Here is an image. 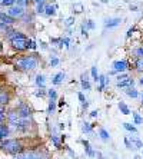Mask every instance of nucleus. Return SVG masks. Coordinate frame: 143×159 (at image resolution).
Segmentation results:
<instances>
[{
    "label": "nucleus",
    "mask_w": 143,
    "mask_h": 159,
    "mask_svg": "<svg viewBox=\"0 0 143 159\" xmlns=\"http://www.w3.org/2000/svg\"><path fill=\"white\" fill-rule=\"evenodd\" d=\"M10 39L13 48L17 50H26L30 48V43H32L29 39H26L22 33H17V32H13V34H10Z\"/></svg>",
    "instance_id": "obj_1"
},
{
    "label": "nucleus",
    "mask_w": 143,
    "mask_h": 159,
    "mask_svg": "<svg viewBox=\"0 0 143 159\" xmlns=\"http://www.w3.org/2000/svg\"><path fill=\"white\" fill-rule=\"evenodd\" d=\"M36 66H37V59L36 57H32V56L23 57V59L17 60V63H16V67L25 69V70H32V69H34Z\"/></svg>",
    "instance_id": "obj_2"
},
{
    "label": "nucleus",
    "mask_w": 143,
    "mask_h": 159,
    "mask_svg": "<svg viewBox=\"0 0 143 159\" xmlns=\"http://www.w3.org/2000/svg\"><path fill=\"white\" fill-rule=\"evenodd\" d=\"M2 149L9 152V153H19L22 151V143L19 141H16V139H9V141L2 143Z\"/></svg>",
    "instance_id": "obj_3"
},
{
    "label": "nucleus",
    "mask_w": 143,
    "mask_h": 159,
    "mask_svg": "<svg viewBox=\"0 0 143 159\" xmlns=\"http://www.w3.org/2000/svg\"><path fill=\"white\" fill-rule=\"evenodd\" d=\"M118 86L119 88H130L133 86V79H130L127 75H122L118 78Z\"/></svg>",
    "instance_id": "obj_4"
},
{
    "label": "nucleus",
    "mask_w": 143,
    "mask_h": 159,
    "mask_svg": "<svg viewBox=\"0 0 143 159\" xmlns=\"http://www.w3.org/2000/svg\"><path fill=\"white\" fill-rule=\"evenodd\" d=\"M23 13H25V10H23V7H20V6H15V7H11L10 10H9V16L13 19L23 16Z\"/></svg>",
    "instance_id": "obj_5"
},
{
    "label": "nucleus",
    "mask_w": 143,
    "mask_h": 159,
    "mask_svg": "<svg viewBox=\"0 0 143 159\" xmlns=\"http://www.w3.org/2000/svg\"><path fill=\"white\" fill-rule=\"evenodd\" d=\"M17 113H19V116H20L22 119H29L30 115H32V111H30L29 106H25V105H23V106L17 111Z\"/></svg>",
    "instance_id": "obj_6"
},
{
    "label": "nucleus",
    "mask_w": 143,
    "mask_h": 159,
    "mask_svg": "<svg viewBox=\"0 0 143 159\" xmlns=\"http://www.w3.org/2000/svg\"><path fill=\"white\" fill-rule=\"evenodd\" d=\"M16 159H40V156L34 153V152H25V153H20L17 155Z\"/></svg>",
    "instance_id": "obj_7"
},
{
    "label": "nucleus",
    "mask_w": 143,
    "mask_h": 159,
    "mask_svg": "<svg viewBox=\"0 0 143 159\" xmlns=\"http://www.w3.org/2000/svg\"><path fill=\"white\" fill-rule=\"evenodd\" d=\"M127 67V63L125 62V60H118V62L113 63V69L114 72H123Z\"/></svg>",
    "instance_id": "obj_8"
},
{
    "label": "nucleus",
    "mask_w": 143,
    "mask_h": 159,
    "mask_svg": "<svg viewBox=\"0 0 143 159\" xmlns=\"http://www.w3.org/2000/svg\"><path fill=\"white\" fill-rule=\"evenodd\" d=\"M20 119H22V118L19 116L17 112H10V113H9V120H10L11 125H16V123H17Z\"/></svg>",
    "instance_id": "obj_9"
},
{
    "label": "nucleus",
    "mask_w": 143,
    "mask_h": 159,
    "mask_svg": "<svg viewBox=\"0 0 143 159\" xmlns=\"http://www.w3.org/2000/svg\"><path fill=\"white\" fill-rule=\"evenodd\" d=\"M9 102V95L7 92H4V90H0V106H4V105H7Z\"/></svg>",
    "instance_id": "obj_10"
},
{
    "label": "nucleus",
    "mask_w": 143,
    "mask_h": 159,
    "mask_svg": "<svg viewBox=\"0 0 143 159\" xmlns=\"http://www.w3.org/2000/svg\"><path fill=\"white\" fill-rule=\"evenodd\" d=\"M0 20H2V23H4V25H11V23H15V19L10 17L9 15H2L0 13Z\"/></svg>",
    "instance_id": "obj_11"
},
{
    "label": "nucleus",
    "mask_w": 143,
    "mask_h": 159,
    "mask_svg": "<svg viewBox=\"0 0 143 159\" xmlns=\"http://www.w3.org/2000/svg\"><path fill=\"white\" fill-rule=\"evenodd\" d=\"M143 146V143L137 139V138H133L132 136V143H130V148L129 149H139V148H142Z\"/></svg>",
    "instance_id": "obj_12"
},
{
    "label": "nucleus",
    "mask_w": 143,
    "mask_h": 159,
    "mask_svg": "<svg viewBox=\"0 0 143 159\" xmlns=\"http://www.w3.org/2000/svg\"><path fill=\"white\" fill-rule=\"evenodd\" d=\"M63 79H65V73H63V72H60V73H57L55 76V78H53V85H60V83H62L63 82Z\"/></svg>",
    "instance_id": "obj_13"
},
{
    "label": "nucleus",
    "mask_w": 143,
    "mask_h": 159,
    "mask_svg": "<svg viewBox=\"0 0 143 159\" xmlns=\"http://www.w3.org/2000/svg\"><path fill=\"white\" fill-rule=\"evenodd\" d=\"M120 22H122V20H120V19H118V17H116V19H110L109 22L106 23V27H109V29H110V27H116V26H119V25H120Z\"/></svg>",
    "instance_id": "obj_14"
},
{
    "label": "nucleus",
    "mask_w": 143,
    "mask_h": 159,
    "mask_svg": "<svg viewBox=\"0 0 143 159\" xmlns=\"http://www.w3.org/2000/svg\"><path fill=\"white\" fill-rule=\"evenodd\" d=\"M9 135V128L6 125H0V139H3Z\"/></svg>",
    "instance_id": "obj_15"
},
{
    "label": "nucleus",
    "mask_w": 143,
    "mask_h": 159,
    "mask_svg": "<svg viewBox=\"0 0 143 159\" xmlns=\"http://www.w3.org/2000/svg\"><path fill=\"white\" fill-rule=\"evenodd\" d=\"M97 82H99V90H103L105 85L107 83L106 78H105V76H99V78H97Z\"/></svg>",
    "instance_id": "obj_16"
},
{
    "label": "nucleus",
    "mask_w": 143,
    "mask_h": 159,
    "mask_svg": "<svg viewBox=\"0 0 143 159\" xmlns=\"http://www.w3.org/2000/svg\"><path fill=\"white\" fill-rule=\"evenodd\" d=\"M83 145H84V149H86V152H87V155L90 156V158H93V156H95V152H93L92 149H90V145H89V142L84 141V142H83Z\"/></svg>",
    "instance_id": "obj_17"
},
{
    "label": "nucleus",
    "mask_w": 143,
    "mask_h": 159,
    "mask_svg": "<svg viewBox=\"0 0 143 159\" xmlns=\"http://www.w3.org/2000/svg\"><path fill=\"white\" fill-rule=\"evenodd\" d=\"M119 109L122 111V113H123V115H129V113H130V111H129V107L126 106V105L123 103V102H120V103H119Z\"/></svg>",
    "instance_id": "obj_18"
},
{
    "label": "nucleus",
    "mask_w": 143,
    "mask_h": 159,
    "mask_svg": "<svg viewBox=\"0 0 143 159\" xmlns=\"http://www.w3.org/2000/svg\"><path fill=\"white\" fill-rule=\"evenodd\" d=\"M36 83H37V86H40V88H44V85H46V80H44V76H37L36 78Z\"/></svg>",
    "instance_id": "obj_19"
},
{
    "label": "nucleus",
    "mask_w": 143,
    "mask_h": 159,
    "mask_svg": "<svg viewBox=\"0 0 143 159\" xmlns=\"http://www.w3.org/2000/svg\"><path fill=\"white\" fill-rule=\"evenodd\" d=\"M123 128H125L126 130H129V132H133V133H136V132H137V129H136L135 126H133V125H130V123H127V122H126V123H123Z\"/></svg>",
    "instance_id": "obj_20"
},
{
    "label": "nucleus",
    "mask_w": 143,
    "mask_h": 159,
    "mask_svg": "<svg viewBox=\"0 0 143 159\" xmlns=\"http://www.w3.org/2000/svg\"><path fill=\"white\" fill-rule=\"evenodd\" d=\"M44 11H46V15L53 16L55 15V6H46V7H44Z\"/></svg>",
    "instance_id": "obj_21"
},
{
    "label": "nucleus",
    "mask_w": 143,
    "mask_h": 159,
    "mask_svg": "<svg viewBox=\"0 0 143 159\" xmlns=\"http://www.w3.org/2000/svg\"><path fill=\"white\" fill-rule=\"evenodd\" d=\"M133 118H135V123H143V118L139 115V113H136V112H133Z\"/></svg>",
    "instance_id": "obj_22"
},
{
    "label": "nucleus",
    "mask_w": 143,
    "mask_h": 159,
    "mask_svg": "<svg viewBox=\"0 0 143 159\" xmlns=\"http://www.w3.org/2000/svg\"><path fill=\"white\" fill-rule=\"evenodd\" d=\"M130 98H137L139 96V93H137V90H135V89H129L127 92H126Z\"/></svg>",
    "instance_id": "obj_23"
},
{
    "label": "nucleus",
    "mask_w": 143,
    "mask_h": 159,
    "mask_svg": "<svg viewBox=\"0 0 143 159\" xmlns=\"http://www.w3.org/2000/svg\"><path fill=\"white\" fill-rule=\"evenodd\" d=\"M100 138H102V139H105V141H106V139H109V133H107V130L106 129H100Z\"/></svg>",
    "instance_id": "obj_24"
},
{
    "label": "nucleus",
    "mask_w": 143,
    "mask_h": 159,
    "mask_svg": "<svg viewBox=\"0 0 143 159\" xmlns=\"http://www.w3.org/2000/svg\"><path fill=\"white\" fill-rule=\"evenodd\" d=\"M82 129H83V132L90 133V132H92V126H90V123H83V126H82Z\"/></svg>",
    "instance_id": "obj_25"
},
{
    "label": "nucleus",
    "mask_w": 143,
    "mask_h": 159,
    "mask_svg": "<svg viewBox=\"0 0 143 159\" xmlns=\"http://www.w3.org/2000/svg\"><path fill=\"white\" fill-rule=\"evenodd\" d=\"M136 67L139 69V70H143V57H139L137 62H136Z\"/></svg>",
    "instance_id": "obj_26"
},
{
    "label": "nucleus",
    "mask_w": 143,
    "mask_h": 159,
    "mask_svg": "<svg viewBox=\"0 0 143 159\" xmlns=\"http://www.w3.org/2000/svg\"><path fill=\"white\" fill-rule=\"evenodd\" d=\"M73 9H74V11H76V13H82V11H83V6H82L80 3L74 4V6H73Z\"/></svg>",
    "instance_id": "obj_27"
},
{
    "label": "nucleus",
    "mask_w": 143,
    "mask_h": 159,
    "mask_svg": "<svg viewBox=\"0 0 143 159\" xmlns=\"http://www.w3.org/2000/svg\"><path fill=\"white\" fill-rule=\"evenodd\" d=\"M82 86H83V89H86V90H89V89H90V83H89L87 80H82Z\"/></svg>",
    "instance_id": "obj_28"
},
{
    "label": "nucleus",
    "mask_w": 143,
    "mask_h": 159,
    "mask_svg": "<svg viewBox=\"0 0 143 159\" xmlns=\"http://www.w3.org/2000/svg\"><path fill=\"white\" fill-rule=\"evenodd\" d=\"M13 3H15V0H3V2H2V6H11Z\"/></svg>",
    "instance_id": "obj_29"
},
{
    "label": "nucleus",
    "mask_w": 143,
    "mask_h": 159,
    "mask_svg": "<svg viewBox=\"0 0 143 159\" xmlns=\"http://www.w3.org/2000/svg\"><path fill=\"white\" fill-rule=\"evenodd\" d=\"M49 96H50V100H56V98H57V95H56L55 90H49Z\"/></svg>",
    "instance_id": "obj_30"
},
{
    "label": "nucleus",
    "mask_w": 143,
    "mask_h": 159,
    "mask_svg": "<svg viewBox=\"0 0 143 159\" xmlns=\"http://www.w3.org/2000/svg\"><path fill=\"white\" fill-rule=\"evenodd\" d=\"M92 76H93V79L97 82V78H99V76H97V69H96V67H92Z\"/></svg>",
    "instance_id": "obj_31"
},
{
    "label": "nucleus",
    "mask_w": 143,
    "mask_h": 159,
    "mask_svg": "<svg viewBox=\"0 0 143 159\" xmlns=\"http://www.w3.org/2000/svg\"><path fill=\"white\" fill-rule=\"evenodd\" d=\"M53 111H55V100H50V103H49V112L53 113Z\"/></svg>",
    "instance_id": "obj_32"
},
{
    "label": "nucleus",
    "mask_w": 143,
    "mask_h": 159,
    "mask_svg": "<svg viewBox=\"0 0 143 159\" xmlns=\"http://www.w3.org/2000/svg\"><path fill=\"white\" fill-rule=\"evenodd\" d=\"M27 3H29V0H17V6H20V7L26 6Z\"/></svg>",
    "instance_id": "obj_33"
},
{
    "label": "nucleus",
    "mask_w": 143,
    "mask_h": 159,
    "mask_svg": "<svg viewBox=\"0 0 143 159\" xmlns=\"http://www.w3.org/2000/svg\"><path fill=\"white\" fill-rule=\"evenodd\" d=\"M4 118V106H0V122L3 120Z\"/></svg>",
    "instance_id": "obj_34"
},
{
    "label": "nucleus",
    "mask_w": 143,
    "mask_h": 159,
    "mask_svg": "<svg viewBox=\"0 0 143 159\" xmlns=\"http://www.w3.org/2000/svg\"><path fill=\"white\" fill-rule=\"evenodd\" d=\"M43 11H44L43 4H37V13H43Z\"/></svg>",
    "instance_id": "obj_35"
},
{
    "label": "nucleus",
    "mask_w": 143,
    "mask_h": 159,
    "mask_svg": "<svg viewBox=\"0 0 143 159\" xmlns=\"http://www.w3.org/2000/svg\"><path fill=\"white\" fill-rule=\"evenodd\" d=\"M57 63H59V59H57V57H53V59L50 60V65H51V66H56Z\"/></svg>",
    "instance_id": "obj_36"
},
{
    "label": "nucleus",
    "mask_w": 143,
    "mask_h": 159,
    "mask_svg": "<svg viewBox=\"0 0 143 159\" xmlns=\"http://www.w3.org/2000/svg\"><path fill=\"white\" fill-rule=\"evenodd\" d=\"M136 55H137V56H140V57H143V48L137 49V50H136Z\"/></svg>",
    "instance_id": "obj_37"
},
{
    "label": "nucleus",
    "mask_w": 143,
    "mask_h": 159,
    "mask_svg": "<svg viewBox=\"0 0 143 159\" xmlns=\"http://www.w3.org/2000/svg\"><path fill=\"white\" fill-rule=\"evenodd\" d=\"M73 22H74V19H73V17H69V19L66 20V25H67V26H70V25H72Z\"/></svg>",
    "instance_id": "obj_38"
},
{
    "label": "nucleus",
    "mask_w": 143,
    "mask_h": 159,
    "mask_svg": "<svg viewBox=\"0 0 143 159\" xmlns=\"http://www.w3.org/2000/svg\"><path fill=\"white\" fill-rule=\"evenodd\" d=\"M51 141H53V143H55L56 146H59V141H57V139H56L55 136H51Z\"/></svg>",
    "instance_id": "obj_39"
},
{
    "label": "nucleus",
    "mask_w": 143,
    "mask_h": 159,
    "mask_svg": "<svg viewBox=\"0 0 143 159\" xmlns=\"http://www.w3.org/2000/svg\"><path fill=\"white\" fill-rule=\"evenodd\" d=\"M79 99H80L82 102H83V103H84V96H83V95H82V93H79Z\"/></svg>",
    "instance_id": "obj_40"
},
{
    "label": "nucleus",
    "mask_w": 143,
    "mask_h": 159,
    "mask_svg": "<svg viewBox=\"0 0 143 159\" xmlns=\"http://www.w3.org/2000/svg\"><path fill=\"white\" fill-rule=\"evenodd\" d=\"M34 2H36L37 4H43L44 3V0H34Z\"/></svg>",
    "instance_id": "obj_41"
},
{
    "label": "nucleus",
    "mask_w": 143,
    "mask_h": 159,
    "mask_svg": "<svg viewBox=\"0 0 143 159\" xmlns=\"http://www.w3.org/2000/svg\"><path fill=\"white\" fill-rule=\"evenodd\" d=\"M87 26H89V27H90V29H93V27H95V25H93V23H92V22H89V23H87Z\"/></svg>",
    "instance_id": "obj_42"
},
{
    "label": "nucleus",
    "mask_w": 143,
    "mask_h": 159,
    "mask_svg": "<svg viewBox=\"0 0 143 159\" xmlns=\"http://www.w3.org/2000/svg\"><path fill=\"white\" fill-rule=\"evenodd\" d=\"M97 113H99V112H97V111H93L92 113H90V115H92V116H97Z\"/></svg>",
    "instance_id": "obj_43"
},
{
    "label": "nucleus",
    "mask_w": 143,
    "mask_h": 159,
    "mask_svg": "<svg viewBox=\"0 0 143 159\" xmlns=\"http://www.w3.org/2000/svg\"><path fill=\"white\" fill-rule=\"evenodd\" d=\"M36 95H37V96H43V95H44V92H42V90H40V92H37Z\"/></svg>",
    "instance_id": "obj_44"
},
{
    "label": "nucleus",
    "mask_w": 143,
    "mask_h": 159,
    "mask_svg": "<svg viewBox=\"0 0 143 159\" xmlns=\"http://www.w3.org/2000/svg\"><path fill=\"white\" fill-rule=\"evenodd\" d=\"M132 33H133V29H130V30L127 32V36H132Z\"/></svg>",
    "instance_id": "obj_45"
},
{
    "label": "nucleus",
    "mask_w": 143,
    "mask_h": 159,
    "mask_svg": "<svg viewBox=\"0 0 143 159\" xmlns=\"http://www.w3.org/2000/svg\"><path fill=\"white\" fill-rule=\"evenodd\" d=\"M97 156H99V159H103V156L100 155V153H97Z\"/></svg>",
    "instance_id": "obj_46"
},
{
    "label": "nucleus",
    "mask_w": 143,
    "mask_h": 159,
    "mask_svg": "<svg viewBox=\"0 0 143 159\" xmlns=\"http://www.w3.org/2000/svg\"><path fill=\"white\" fill-rule=\"evenodd\" d=\"M135 159H140V156H135Z\"/></svg>",
    "instance_id": "obj_47"
},
{
    "label": "nucleus",
    "mask_w": 143,
    "mask_h": 159,
    "mask_svg": "<svg viewBox=\"0 0 143 159\" xmlns=\"http://www.w3.org/2000/svg\"><path fill=\"white\" fill-rule=\"evenodd\" d=\"M140 83H142V85H143V79H140Z\"/></svg>",
    "instance_id": "obj_48"
},
{
    "label": "nucleus",
    "mask_w": 143,
    "mask_h": 159,
    "mask_svg": "<svg viewBox=\"0 0 143 159\" xmlns=\"http://www.w3.org/2000/svg\"><path fill=\"white\" fill-rule=\"evenodd\" d=\"M0 2H3V0H0Z\"/></svg>",
    "instance_id": "obj_49"
}]
</instances>
